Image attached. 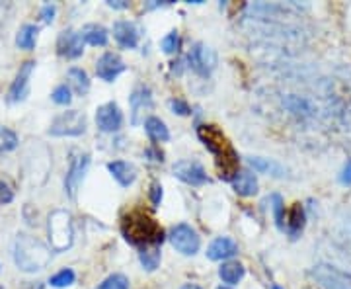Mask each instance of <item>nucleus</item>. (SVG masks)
Masks as SVG:
<instances>
[{"label":"nucleus","mask_w":351,"mask_h":289,"mask_svg":"<svg viewBox=\"0 0 351 289\" xmlns=\"http://www.w3.org/2000/svg\"><path fill=\"white\" fill-rule=\"evenodd\" d=\"M145 157H147L149 161H152V163H162V161H164V159H162L164 154L158 151L156 147H151V149H147V151H145Z\"/></svg>","instance_id":"39"},{"label":"nucleus","mask_w":351,"mask_h":289,"mask_svg":"<svg viewBox=\"0 0 351 289\" xmlns=\"http://www.w3.org/2000/svg\"><path fill=\"white\" fill-rule=\"evenodd\" d=\"M113 38H115L119 47H123V49H135L138 45L141 32H138V27L135 22L117 20V22L113 24Z\"/></svg>","instance_id":"14"},{"label":"nucleus","mask_w":351,"mask_h":289,"mask_svg":"<svg viewBox=\"0 0 351 289\" xmlns=\"http://www.w3.org/2000/svg\"><path fill=\"white\" fill-rule=\"evenodd\" d=\"M182 289H201V288L199 286H195V284H186Z\"/></svg>","instance_id":"42"},{"label":"nucleus","mask_w":351,"mask_h":289,"mask_svg":"<svg viewBox=\"0 0 351 289\" xmlns=\"http://www.w3.org/2000/svg\"><path fill=\"white\" fill-rule=\"evenodd\" d=\"M189 67L199 76H209L217 67V55L211 47H207L205 43H195L191 51L188 53Z\"/></svg>","instance_id":"9"},{"label":"nucleus","mask_w":351,"mask_h":289,"mask_svg":"<svg viewBox=\"0 0 351 289\" xmlns=\"http://www.w3.org/2000/svg\"><path fill=\"white\" fill-rule=\"evenodd\" d=\"M172 172L178 180L186 182L189 186H203L209 182L205 168L195 161H180L172 166Z\"/></svg>","instance_id":"11"},{"label":"nucleus","mask_w":351,"mask_h":289,"mask_svg":"<svg viewBox=\"0 0 351 289\" xmlns=\"http://www.w3.org/2000/svg\"><path fill=\"white\" fill-rule=\"evenodd\" d=\"M55 14H57V8H55V4H43L41 6V12H39V16H41V22L43 24H51L53 20H55Z\"/></svg>","instance_id":"37"},{"label":"nucleus","mask_w":351,"mask_h":289,"mask_svg":"<svg viewBox=\"0 0 351 289\" xmlns=\"http://www.w3.org/2000/svg\"><path fill=\"white\" fill-rule=\"evenodd\" d=\"M38 34H39L38 25H34V24L22 25V27H20V32H18V36H16V45H18L20 49L32 51L34 47H36Z\"/></svg>","instance_id":"25"},{"label":"nucleus","mask_w":351,"mask_h":289,"mask_svg":"<svg viewBox=\"0 0 351 289\" xmlns=\"http://www.w3.org/2000/svg\"><path fill=\"white\" fill-rule=\"evenodd\" d=\"M283 106H285L291 113L302 115V117L313 113V104L308 100H304V98H301V96H295V94H289L287 98L283 100Z\"/></svg>","instance_id":"27"},{"label":"nucleus","mask_w":351,"mask_h":289,"mask_svg":"<svg viewBox=\"0 0 351 289\" xmlns=\"http://www.w3.org/2000/svg\"><path fill=\"white\" fill-rule=\"evenodd\" d=\"M129 106H131V124L138 126L141 119L145 117V112L152 110V92L149 86H137L129 96Z\"/></svg>","instance_id":"12"},{"label":"nucleus","mask_w":351,"mask_h":289,"mask_svg":"<svg viewBox=\"0 0 351 289\" xmlns=\"http://www.w3.org/2000/svg\"><path fill=\"white\" fill-rule=\"evenodd\" d=\"M311 277L324 289H351V274L336 266L316 264L311 270Z\"/></svg>","instance_id":"7"},{"label":"nucleus","mask_w":351,"mask_h":289,"mask_svg":"<svg viewBox=\"0 0 351 289\" xmlns=\"http://www.w3.org/2000/svg\"><path fill=\"white\" fill-rule=\"evenodd\" d=\"M86 133V115L78 110L59 113L49 127L53 137H80Z\"/></svg>","instance_id":"5"},{"label":"nucleus","mask_w":351,"mask_h":289,"mask_svg":"<svg viewBox=\"0 0 351 289\" xmlns=\"http://www.w3.org/2000/svg\"><path fill=\"white\" fill-rule=\"evenodd\" d=\"M138 260L143 268L147 272H154L158 266H160V260H162V252H160V246H147V248H141L138 252Z\"/></svg>","instance_id":"26"},{"label":"nucleus","mask_w":351,"mask_h":289,"mask_svg":"<svg viewBox=\"0 0 351 289\" xmlns=\"http://www.w3.org/2000/svg\"><path fill=\"white\" fill-rule=\"evenodd\" d=\"M96 126L101 133H117L123 126V113L115 102H108L96 110Z\"/></svg>","instance_id":"10"},{"label":"nucleus","mask_w":351,"mask_h":289,"mask_svg":"<svg viewBox=\"0 0 351 289\" xmlns=\"http://www.w3.org/2000/svg\"><path fill=\"white\" fill-rule=\"evenodd\" d=\"M76 274L71 270V268H64L61 272H57L55 276H51L49 284L51 288H57V289H63V288H71L73 284H75Z\"/></svg>","instance_id":"30"},{"label":"nucleus","mask_w":351,"mask_h":289,"mask_svg":"<svg viewBox=\"0 0 351 289\" xmlns=\"http://www.w3.org/2000/svg\"><path fill=\"white\" fill-rule=\"evenodd\" d=\"M108 6L115 8V10H125V8H129V2H125V0H108Z\"/></svg>","instance_id":"41"},{"label":"nucleus","mask_w":351,"mask_h":289,"mask_svg":"<svg viewBox=\"0 0 351 289\" xmlns=\"http://www.w3.org/2000/svg\"><path fill=\"white\" fill-rule=\"evenodd\" d=\"M88 166H90V154L88 152H75L71 163H69V170H66V176H64V192L71 200H75L78 189L84 182V176L88 172Z\"/></svg>","instance_id":"8"},{"label":"nucleus","mask_w":351,"mask_h":289,"mask_svg":"<svg viewBox=\"0 0 351 289\" xmlns=\"http://www.w3.org/2000/svg\"><path fill=\"white\" fill-rule=\"evenodd\" d=\"M271 209H274V217H276V223L279 229H285V201L279 194L271 196Z\"/></svg>","instance_id":"31"},{"label":"nucleus","mask_w":351,"mask_h":289,"mask_svg":"<svg viewBox=\"0 0 351 289\" xmlns=\"http://www.w3.org/2000/svg\"><path fill=\"white\" fill-rule=\"evenodd\" d=\"M339 182L346 184V186H351V161L343 166V170L339 174Z\"/></svg>","instance_id":"40"},{"label":"nucleus","mask_w":351,"mask_h":289,"mask_svg":"<svg viewBox=\"0 0 351 289\" xmlns=\"http://www.w3.org/2000/svg\"><path fill=\"white\" fill-rule=\"evenodd\" d=\"M246 274V268L240 264V262H234V260H228V262H223V266L219 268V276L225 281L226 286H237L240 279Z\"/></svg>","instance_id":"23"},{"label":"nucleus","mask_w":351,"mask_h":289,"mask_svg":"<svg viewBox=\"0 0 351 289\" xmlns=\"http://www.w3.org/2000/svg\"><path fill=\"white\" fill-rule=\"evenodd\" d=\"M84 39L80 36V32H63L57 41V49L59 55H63L66 59H78L84 53Z\"/></svg>","instance_id":"16"},{"label":"nucleus","mask_w":351,"mask_h":289,"mask_svg":"<svg viewBox=\"0 0 351 289\" xmlns=\"http://www.w3.org/2000/svg\"><path fill=\"white\" fill-rule=\"evenodd\" d=\"M14 200V189L8 182L0 180V203H10Z\"/></svg>","instance_id":"38"},{"label":"nucleus","mask_w":351,"mask_h":289,"mask_svg":"<svg viewBox=\"0 0 351 289\" xmlns=\"http://www.w3.org/2000/svg\"><path fill=\"white\" fill-rule=\"evenodd\" d=\"M36 69V61H25L18 75L14 78L12 86L8 90V102L10 104H16V102H22L27 94V84H29V78H32V73Z\"/></svg>","instance_id":"15"},{"label":"nucleus","mask_w":351,"mask_h":289,"mask_svg":"<svg viewBox=\"0 0 351 289\" xmlns=\"http://www.w3.org/2000/svg\"><path fill=\"white\" fill-rule=\"evenodd\" d=\"M123 71H125L123 59L119 55H115V53H110V51L104 53L100 59L96 61V75L106 82H113Z\"/></svg>","instance_id":"13"},{"label":"nucleus","mask_w":351,"mask_h":289,"mask_svg":"<svg viewBox=\"0 0 351 289\" xmlns=\"http://www.w3.org/2000/svg\"><path fill=\"white\" fill-rule=\"evenodd\" d=\"M18 145H20V139H18V135L14 133L12 129L0 126V154L14 151Z\"/></svg>","instance_id":"29"},{"label":"nucleus","mask_w":351,"mask_h":289,"mask_svg":"<svg viewBox=\"0 0 351 289\" xmlns=\"http://www.w3.org/2000/svg\"><path fill=\"white\" fill-rule=\"evenodd\" d=\"M47 235L53 252L69 251L75 242V223L73 215L66 209H57L47 219Z\"/></svg>","instance_id":"4"},{"label":"nucleus","mask_w":351,"mask_h":289,"mask_svg":"<svg viewBox=\"0 0 351 289\" xmlns=\"http://www.w3.org/2000/svg\"><path fill=\"white\" fill-rule=\"evenodd\" d=\"M73 92H71V86L69 84H59L57 89L53 90V94H51V100L55 102V104H59V106H69L71 102H73V96H71Z\"/></svg>","instance_id":"33"},{"label":"nucleus","mask_w":351,"mask_h":289,"mask_svg":"<svg viewBox=\"0 0 351 289\" xmlns=\"http://www.w3.org/2000/svg\"><path fill=\"white\" fill-rule=\"evenodd\" d=\"M51 248L32 235L20 233L12 244V258L18 270L25 274H36L45 270L51 262Z\"/></svg>","instance_id":"1"},{"label":"nucleus","mask_w":351,"mask_h":289,"mask_svg":"<svg viewBox=\"0 0 351 289\" xmlns=\"http://www.w3.org/2000/svg\"><path fill=\"white\" fill-rule=\"evenodd\" d=\"M168 106H170V110L178 115H189L191 113V108L188 106V102L180 100V98H172V100L168 102Z\"/></svg>","instance_id":"35"},{"label":"nucleus","mask_w":351,"mask_h":289,"mask_svg":"<svg viewBox=\"0 0 351 289\" xmlns=\"http://www.w3.org/2000/svg\"><path fill=\"white\" fill-rule=\"evenodd\" d=\"M168 239H170V244L174 246L176 251L184 254V256H193L201 248V239L197 231L188 223H178V225L172 227Z\"/></svg>","instance_id":"6"},{"label":"nucleus","mask_w":351,"mask_h":289,"mask_svg":"<svg viewBox=\"0 0 351 289\" xmlns=\"http://www.w3.org/2000/svg\"><path fill=\"white\" fill-rule=\"evenodd\" d=\"M80 36L84 39V43L94 45V47H104L108 43V30L100 24H88L80 30Z\"/></svg>","instance_id":"22"},{"label":"nucleus","mask_w":351,"mask_h":289,"mask_svg":"<svg viewBox=\"0 0 351 289\" xmlns=\"http://www.w3.org/2000/svg\"><path fill=\"white\" fill-rule=\"evenodd\" d=\"M207 258L213 260V262H223V260H228L232 256L239 254V244L228 237H219L215 239L209 246H207Z\"/></svg>","instance_id":"17"},{"label":"nucleus","mask_w":351,"mask_h":289,"mask_svg":"<svg viewBox=\"0 0 351 289\" xmlns=\"http://www.w3.org/2000/svg\"><path fill=\"white\" fill-rule=\"evenodd\" d=\"M230 182H232L234 192L242 198H252L258 194V178H256V174H252L250 170H240Z\"/></svg>","instance_id":"19"},{"label":"nucleus","mask_w":351,"mask_h":289,"mask_svg":"<svg viewBox=\"0 0 351 289\" xmlns=\"http://www.w3.org/2000/svg\"><path fill=\"white\" fill-rule=\"evenodd\" d=\"M271 289H281L279 286H271Z\"/></svg>","instance_id":"44"},{"label":"nucleus","mask_w":351,"mask_h":289,"mask_svg":"<svg viewBox=\"0 0 351 289\" xmlns=\"http://www.w3.org/2000/svg\"><path fill=\"white\" fill-rule=\"evenodd\" d=\"M197 135L203 141V145L213 152L217 166L221 170V178L232 180L239 174V154L232 149V145L215 126H199Z\"/></svg>","instance_id":"2"},{"label":"nucleus","mask_w":351,"mask_h":289,"mask_svg":"<svg viewBox=\"0 0 351 289\" xmlns=\"http://www.w3.org/2000/svg\"><path fill=\"white\" fill-rule=\"evenodd\" d=\"M248 163L250 166L256 170V172H260V174H267V176H274V178H285L287 176V170L281 166L276 161H271V159H262V157H252L248 159Z\"/></svg>","instance_id":"21"},{"label":"nucleus","mask_w":351,"mask_h":289,"mask_svg":"<svg viewBox=\"0 0 351 289\" xmlns=\"http://www.w3.org/2000/svg\"><path fill=\"white\" fill-rule=\"evenodd\" d=\"M285 225H287V233L291 239H299V235L304 229V223H306V213H304V207L301 203H295L291 209H289L287 217H285Z\"/></svg>","instance_id":"20"},{"label":"nucleus","mask_w":351,"mask_h":289,"mask_svg":"<svg viewBox=\"0 0 351 289\" xmlns=\"http://www.w3.org/2000/svg\"><path fill=\"white\" fill-rule=\"evenodd\" d=\"M162 186H160V182H152L151 189H149V198H151V203L154 207H158L160 205V201H162Z\"/></svg>","instance_id":"36"},{"label":"nucleus","mask_w":351,"mask_h":289,"mask_svg":"<svg viewBox=\"0 0 351 289\" xmlns=\"http://www.w3.org/2000/svg\"><path fill=\"white\" fill-rule=\"evenodd\" d=\"M108 170H110L113 180L119 186H123V188H129L137 180V168H135V164L127 163V161H112V163H108Z\"/></svg>","instance_id":"18"},{"label":"nucleus","mask_w":351,"mask_h":289,"mask_svg":"<svg viewBox=\"0 0 351 289\" xmlns=\"http://www.w3.org/2000/svg\"><path fill=\"white\" fill-rule=\"evenodd\" d=\"M145 131H147V135H149L152 141H156V143H166V141H170V131H168V127H166V124H164L160 117H156V115H151V117L145 119Z\"/></svg>","instance_id":"24"},{"label":"nucleus","mask_w":351,"mask_h":289,"mask_svg":"<svg viewBox=\"0 0 351 289\" xmlns=\"http://www.w3.org/2000/svg\"><path fill=\"white\" fill-rule=\"evenodd\" d=\"M96 289H129V279L123 274H112L106 277Z\"/></svg>","instance_id":"32"},{"label":"nucleus","mask_w":351,"mask_h":289,"mask_svg":"<svg viewBox=\"0 0 351 289\" xmlns=\"http://www.w3.org/2000/svg\"><path fill=\"white\" fill-rule=\"evenodd\" d=\"M217 289H232L230 286H221V288H217Z\"/></svg>","instance_id":"43"},{"label":"nucleus","mask_w":351,"mask_h":289,"mask_svg":"<svg viewBox=\"0 0 351 289\" xmlns=\"http://www.w3.org/2000/svg\"><path fill=\"white\" fill-rule=\"evenodd\" d=\"M121 233L127 242L138 248L160 246L164 240V231L160 225L145 211H131L125 215L121 221Z\"/></svg>","instance_id":"3"},{"label":"nucleus","mask_w":351,"mask_h":289,"mask_svg":"<svg viewBox=\"0 0 351 289\" xmlns=\"http://www.w3.org/2000/svg\"><path fill=\"white\" fill-rule=\"evenodd\" d=\"M160 47H162L164 53L172 55V53H178L180 49V34L178 32H170L168 36H164L162 41H160Z\"/></svg>","instance_id":"34"},{"label":"nucleus","mask_w":351,"mask_h":289,"mask_svg":"<svg viewBox=\"0 0 351 289\" xmlns=\"http://www.w3.org/2000/svg\"><path fill=\"white\" fill-rule=\"evenodd\" d=\"M69 80H71V84H73V89H75L76 94H80V96H84L88 90H90V78H88L84 69L73 67V69L69 71Z\"/></svg>","instance_id":"28"}]
</instances>
